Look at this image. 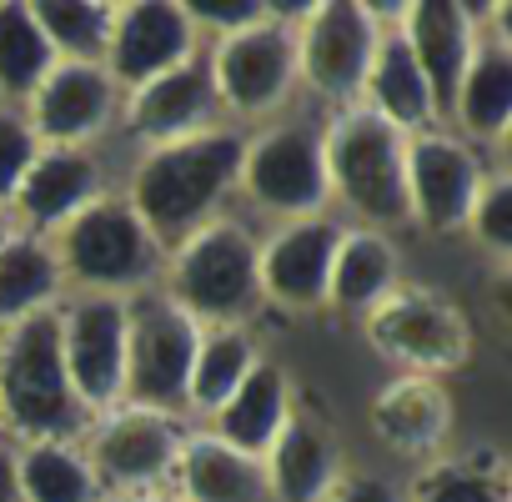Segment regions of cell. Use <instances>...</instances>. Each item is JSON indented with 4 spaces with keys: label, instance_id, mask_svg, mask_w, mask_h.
<instances>
[{
    "label": "cell",
    "instance_id": "obj_1",
    "mask_svg": "<svg viewBox=\"0 0 512 502\" xmlns=\"http://www.w3.org/2000/svg\"><path fill=\"white\" fill-rule=\"evenodd\" d=\"M246 141L231 131H201L181 141H161L141 156L126 206L141 216L156 246H181L206 216L221 206V196L241 176Z\"/></svg>",
    "mask_w": 512,
    "mask_h": 502
},
{
    "label": "cell",
    "instance_id": "obj_2",
    "mask_svg": "<svg viewBox=\"0 0 512 502\" xmlns=\"http://www.w3.org/2000/svg\"><path fill=\"white\" fill-rule=\"evenodd\" d=\"M0 417L26 442H71L86 427V407L66 377L56 312H36L0 337Z\"/></svg>",
    "mask_w": 512,
    "mask_h": 502
},
{
    "label": "cell",
    "instance_id": "obj_3",
    "mask_svg": "<svg viewBox=\"0 0 512 502\" xmlns=\"http://www.w3.org/2000/svg\"><path fill=\"white\" fill-rule=\"evenodd\" d=\"M166 297L201 327H241V317L262 302V272H256V241L236 221L196 226L171 257Z\"/></svg>",
    "mask_w": 512,
    "mask_h": 502
},
{
    "label": "cell",
    "instance_id": "obj_4",
    "mask_svg": "<svg viewBox=\"0 0 512 502\" xmlns=\"http://www.w3.org/2000/svg\"><path fill=\"white\" fill-rule=\"evenodd\" d=\"M327 186L367 221L407 216V141L372 111H342L322 136Z\"/></svg>",
    "mask_w": 512,
    "mask_h": 502
},
{
    "label": "cell",
    "instance_id": "obj_5",
    "mask_svg": "<svg viewBox=\"0 0 512 502\" xmlns=\"http://www.w3.org/2000/svg\"><path fill=\"white\" fill-rule=\"evenodd\" d=\"M56 262L61 277H76L96 297H116L126 287H141L161 267V246L121 196H96L61 226Z\"/></svg>",
    "mask_w": 512,
    "mask_h": 502
},
{
    "label": "cell",
    "instance_id": "obj_6",
    "mask_svg": "<svg viewBox=\"0 0 512 502\" xmlns=\"http://www.w3.org/2000/svg\"><path fill=\"white\" fill-rule=\"evenodd\" d=\"M196 342L201 327L166 292L126 302V402L166 417L186 407Z\"/></svg>",
    "mask_w": 512,
    "mask_h": 502
},
{
    "label": "cell",
    "instance_id": "obj_7",
    "mask_svg": "<svg viewBox=\"0 0 512 502\" xmlns=\"http://www.w3.org/2000/svg\"><path fill=\"white\" fill-rule=\"evenodd\" d=\"M246 196L277 211V216H322L332 186H327V156H322V136L312 126H272L262 131L246 151H241V176Z\"/></svg>",
    "mask_w": 512,
    "mask_h": 502
},
{
    "label": "cell",
    "instance_id": "obj_8",
    "mask_svg": "<svg viewBox=\"0 0 512 502\" xmlns=\"http://www.w3.org/2000/svg\"><path fill=\"white\" fill-rule=\"evenodd\" d=\"M367 332H372V347L382 357H392L422 377L452 372L472 352L462 312L427 297V292H392L387 302H377L367 312Z\"/></svg>",
    "mask_w": 512,
    "mask_h": 502
},
{
    "label": "cell",
    "instance_id": "obj_9",
    "mask_svg": "<svg viewBox=\"0 0 512 502\" xmlns=\"http://www.w3.org/2000/svg\"><path fill=\"white\" fill-rule=\"evenodd\" d=\"M206 66L216 101H226L236 116H267L272 106L287 101L297 81V36L277 21H262L216 41V56Z\"/></svg>",
    "mask_w": 512,
    "mask_h": 502
},
{
    "label": "cell",
    "instance_id": "obj_10",
    "mask_svg": "<svg viewBox=\"0 0 512 502\" xmlns=\"http://www.w3.org/2000/svg\"><path fill=\"white\" fill-rule=\"evenodd\" d=\"M61 317V357L71 392L86 412L116 407L126 397V302L121 297H81Z\"/></svg>",
    "mask_w": 512,
    "mask_h": 502
},
{
    "label": "cell",
    "instance_id": "obj_11",
    "mask_svg": "<svg viewBox=\"0 0 512 502\" xmlns=\"http://www.w3.org/2000/svg\"><path fill=\"white\" fill-rule=\"evenodd\" d=\"M377 41L382 36H377L372 6L327 0V6H312V16H307V26L297 36V71L327 101H352L367 86Z\"/></svg>",
    "mask_w": 512,
    "mask_h": 502
},
{
    "label": "cell",
    "instance_id": "obj_12",
    "mask_svg": "<svg viewBox=\"0 0 512 502\" xmlns=\"http://www.w3.org/2000/svg\"><path fill=\"white\" fill-rule=\"evenodd\" d=\"M482 181L487 171L467 141L447 131H417L407 141V216H417L427 231L442 236L467 226Z\"/></svg>",
    "mask_w": 512,
    "mask_h": 502
},
{
    "label": "cell",
    "instance_id": "obj_13",
    "mask_svg": "<svg viewBox=\"0 0 512 502\" xmlns=\"http://www.w3.org/2000/svg\"><path fill=\"white\" fill-rule=\"evenodd\" d=\"M181 427L166 412H146V407H121L116 417H106L91 437V472L96 482L116 487V492H146L156 482H166L176 472L181 457Z\"/></svg>",
    "mask_w": 512,
    "mask_h": 502
},
{
    "label": "cell",
    "instance_id": "obj_14",
    "mask_svg": "<svg viewBox=\"0 0 512 502\" xmlns=\"http://www.w3.org/2000/svg\"><path fill=\"white\" fill-rule=\"evenodd\" d=\"M191 41H196V31L186 26L181 6H171V0L121 6L116 26H111V46H106V76H111V86L136 91V86L156 81L161 71L191 61Z\"/></svg>",
    "mask_w": 512,
    "mask_h": 502
},
{
    "label": "cell",
    "instance_id": "obj_15",
    "mask_svg": "<svg viewBox=\"0 0 512 502\" xmlns=\"http://www.w3.org/2000/svg\"><path fill=\"white\" fill-rule=\"evenodd\" d=\"M337 241H342V226L332 216H302V221L282 226L267 246H256L262 292L287 307H322Z\"/></svg>",
    "mask_w": 512,
    "mask_h": 502
},
{
    "label": "cell",
    "instance_id": "obj_16",
    "mask_svg": "<svg viewBox=\"0 0 512 502\" xmlns=\"http://www.w3.org/2000/svg\"><path fill=\"white\" fill-rule=\"evenodd\" d=\"M111 106H116V86L106 66L56 61L46 81L31 91V131L36 141H51V146H81L111 121Z\"/></svg>",
    "mask_w": 512,
    "mask_h": 502
},
{
    "label": "cell",
    "instance_id": "obj_17",
    "mask_svg": "<svg viewBox=\"0 0 512 502\" xmlns=\"http://www.w3.org/2000/svg\"><path fill=\"white\" fill-rule=\"evenodd\" d=\"M211 111H216V86H211V66L201 56L161 71L156 81H146L126 96V126L136 136H146L151 146L211 131Z\"/></svg>",
    "mask_w": 512,
    "mask_h": 502
},
{
    "label": "cell",
    "instance_id": "obj_18",
    "mask_svg": "<svg viewBox=\"0 0 512 502\" xmlns=\"http://www.w3.org/2000/svg\"><path fill=\"white\" fill-rule=\"evenodd\" d=\"M397 36L407 41L417 71L427 76L437 111H452L457 81H462V71H467V61L477 51L472 11L467 6H452V0H417V6H407Z\"/></svg>",
    "mask_w": 512,
    "mask_h": 502
},
{
    "label": "cell",
    "instance_id": "obj_19",
    "mask_svg": "<svg viewBox=\"0 0 512 502\" xmlns=\"http://www.w3.org/2000/svg\"><path fill=\"white\" fill-rule=\"evenodd\" d=\"M211 422H216V432H211L216 442H226V447H236V452H246V457L262 462L267 447L277 442V432L292 422L287 372L272 367V362H256L251 377L211 412Z\"/></svg>",
    "mask_w": 512,
    "mask_h": 502
},
{
    "label": "cell",
    "instance_id": "obj_20",
    "mask_svg": "<svg viewBox=\"0 0 512 502\" xmlns=\"http://www.w3.org/2000/svg\"><path fill=\"white\" fill-rule=\"evenodd\" d=\"M91 201H96V161L81 146H51V151H41L31 161V171L21 176L16 196H11V206L31 226H41V231L66 226Z\"/></svg>",
    "mask_w": 512,
    "mask_h": 502
},
{
    "label": "cell",
    "instance_id": "obj_21",
    "mask_svg": "<svg viewBox=\"0 0 512 502\" xmlns=\"http://www.w3.org/2000/svg\"><path fill=\"white\" fill-rule=\"evenodd\" d=\"M176 477H181V502H272L267 467L216 437L181 442Z\"/></svg>",
    "mask_w": 512,
    "mask_h": 502
},
{
    "label": "cell",
    "instance_id": "obj_22",
    "mask_svg": "<svg viewBox=\"0 0 512 502\" xmlns=\"http://www.w3.org/2000/svg\"><path fill=\"white\" fill-rule=\"evenodd\" d=\"M372 427L387 447L427 457L447 442L452 432V402L442 392V382L432 377H412V382H392L377 402H372Z\"/></svg>",
    "mask_w": 512,
    "mask_h": 502
},
{
    "label": "cell",
    "instance_id": "obj_23",
    "mask_svg": "<svg viewBox=\"0 0 512 502\" xmlns=\"http://www.w3.org/2000/svg\"><path fill=\"white\" fill-rule=\"evenodd\" d=\"M367 96H372V116H382L392 131H432V121H437V101H432V86H427V76L417 71V61H412V51H407V41L392 31V36H382L377 41V56H372V71H367V86H362Z\"/></svg>",
    "mask_w": 512,
    "mask_h": 502
},
{
    "label": "cell",
    "instance_id": "obj_24",
    "mask_svg": "<svg viewBox=\"0 0 512 502\" xmlns=\"http://www.w3.org/2000/svg\"><path fill=\"white\" fill-rule=\"evenodd\" d=\"M452 116L472 141H502L512 121V51L507 41H482L457 81Z\"/></svg>",
    "mask_w": 512,
    "mask_h": 502
},
{
    "label": "cell",
    "instance_id": "obj_25",
    "mask_svg": "<svg viewBox=\"0 0 512 502\" xmlns=\"http://www.w3.org/2000/svg\"><path fill=\"white\" fill-rule=\"evenodd\" d=\"M262 467H267L272 497H282V502H327L332 477H337V457H332L327 432L317 422H302V417H292L277 432Z\"/></svg>",
    "mask_w": 512,
    "mask_h": 502
},
{
    "label": "cell",
    "instance_id": "obj_26",
    "mask_svg": "<svg viewBox=\"0 0 512 502\" xmlns=\"http://www.w3.org/2000/svg\"><path fill=\"white\" fill-rule=\"evenodd\" d=\"M397 287V251L377 231H342L332 277H327V302L342 312H372L387 302Z\"/></svg>",
    "mask_w": 512,
    "mask_h": 502
},
{
    "label": "cell",
    "instance_id": "obj_27",
    "mask_svg": "<svg viewBox=\"0 0 512 502\" xmlns=\"http://www.w3.org/2000/svg\"><path fill=\"white\" fill-rule=\"evenodd\" d=\"M61 287L56 251L36 236H0V327H16L36 312H51Z\"/></svg>",
    "mask_w": 512,
    "mask_h": 502
},
{
    "label": "cell",
    "instance_id": "obj_28",
    "mask_svg": "<svg viewBox=\"0 0 512 502\" xmlns=\"http://www.w3.org/2000/svg\"><path fill=\"white\" fill-rule=\"evenodd\" d=\"M11 472L21 502H96L101 492L86 452H76L71 442H26L21 452H11Z\"/></svg>",
    "mask_w": 512,
    "mask_h": 502
},
{
    "label": "cell",
    "instance_id": "obj_29",
    "mask_svg": "<svg viewBox=\"0 0 512 502\" xmlns=\"http://www.w3.org/2000/svg\"><path fill=\"white\" fill-rule=\"evenodd\" d=\"M256 362H262V357H256V342H251L241 327L201 332V342H196V362H191V382H186V407L216 412V407H221V402L251 377Z\"/></svg>",
    "mask_w": 512,
    "mask_h": 502
},
{
    "label": "cell",
    "instance_id": "obj_30",
    "mask_svg": "<svg viewBox=\"0 0 512 502\" xmlns=\"http://www.w3.org/2000/svg\"><path fill=\"white\" fill-rule=\"evenodd\" d=\"M46 46L56 51V61H106L111 46V26H116V6H96V0H36L31 6Z\"/></svg>",
    "mask_w": 512,
    "mask_h": 502
},
{
    "label": "cell",
    "instance_id": "obj_31",
    "mask_svg": "<svg viewBox=\"0 0 512 502\" xmlns=\"http://www.w3.org/2000/svg\"><path fill=\"white\" fill-rule=\"evenodd\" d=\"M56 66V51L46 46L31 6L21 0H0V91L6 96H31L46 71Z\"/></svg>",
    "mask_w": 512,
    "mask_h": 502
},
{
    "label": "cell",
    "instance_id": "obj_32",
    "mask_svg": "<svg viewBox=\"0 0 512 502\" xmlns=\"http://www.w3.org/2000/svg\"><path fill=\"white\" fill-rule=\"evenodd\" d=\"M417 502H507V487L492 462H437L422 472Z\"/></svg>",
    "mask_w": 512,
    "mask_h": 502
},
{
    "label": "cell",
    "instance_id": "obj_33",
    "mask_svg": "<svg viewBox=\"0 0 512 502\" xmlns=\"http://www.w3.org/2000/svg\"><path fill=\"white\" fill-rule=\"evenodd\" d=\"M467 226H472V236H477L487 251H507V246H512V181H507V176H487V181H482Z\"/></svg>",
    "mask_w": 512,
    "mask_h": 502
},
{
    "label": "cell",
    "instance_id": "obj_34",
    "mask_svg": "<svg viewBox=\"0 0 512 502\" xmlns=\"http://www.w3.org/2000/svg\"><path fill=\"white\" fill-rule=\"evenodd\" d=\"M36 156H41V141H36L31 121L16 111H0V206H11V196Z\"/></svg>",
    "mask_w": 512,
    "mask_h": 502
},
{
    "label": "cell",
    "instance_id": "obj_35",
    "mask_svg": "<svg viewBox=\"0 0 512 502\" xmlns=\"http://www.w3.org/2000/svg\"><path fill=\"white\" fill-rule=\"evenodd\" d=\"M186 26L196 31H216V41L236 36V31H251L267 21V0H186L181 6Z\"/></svg>",
    "mask_w": 512,
    "mask_h": 502
},
{
    "label": "cell",
    "instance_id": "obj_36",
    "mask_svg": "<svg viewBox=\"0 0 512 502\" xmlns=\"http://www.w3.org/2000/svg\"><path fill=\"white\" fill-rule=\"evenodd\" d=\"M327 502H402V497L382 477H347V482H332Z\"/></svg>",
    "mask_w": 512,
    "mask_h": 502
},
{
    "label": "cell",
    "instance_id": "obj_37",
    "mask_svg": "<svg viewBox=\"0 0 512 502\" xmlns=\"http://www.w3.org/2000/svg\"><path fill=\"white\" fill-rule=\"evenodd\" d=\"M0 502H21V492H16V472H11V452L0 447Z\"/></svg>",
    "mask_w": 512,
    "mask_h": 502
},
{
    "label": "cell",
    "instance_id": "obj_38",
    "mask_svg": "<svg viewBox=\"0 0 512 502\" xmlns=\"http://www.w3.org/2000/svg\"><path fill=\"white\" fill-rule=\"evenodd\" d=\"M116 502H176V497H151V492H126V497H116Z\"/></svg>",
    "mask_w": 512,
    "mask_h": 502
}]
</instances>
